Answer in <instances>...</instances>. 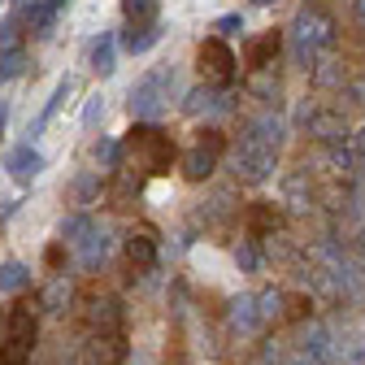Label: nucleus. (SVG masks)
Segmentation results:
<instances>
[{
  "label": "nucleus",
  "instance_id": "nucleus-1",
  "mask_svg": "<svg viewBox=\"0 0 365 365\" xmlns=\"http://www.w3.org/2000/svg\"><path fill=\"white\" fill-rule=\"evenodd\" d=\"M126 153L140 174H170V165H174V140L144 122H135V130L126 135Z\"/></svg>",
  "mask_w": 365,
  "mask_h": 365
},
{
  "label": "nucleus",
  "instance_id": "nucleus-2",
  "mask_svg": "<svg viewBox=\"0 0 365 365\" xmlns=\"http://www.w3.org/2000/svg\"><path fill=\"white\" fill-rule=\"evenodd\" d=\"M35 335H39V322H35V309L26 300H18L9 309V327H5V344H0V365H26L31 352H35Z\"/></svg>",
  "mask_w": 365,
  "mask_h": 365
},
{
  "label": "nucleus",
  "instance_id": "nucleus-3",
  "mask_svg": "<svg viewBox=\"0 0 365 365\" xmlns=\"http://www.w3.org/2000/svg\"><path fill=\"white\" fill-rule=\"evenodd\" d=\"M292 35H296V57H300L304 66H313L317 48H331V43H335V22H331L322 9L304 5V9L296 14V22H292Z\"/></svg>",
  "mask_w": 365,
  "mask_h": 365
},
{
  "label": "nucleus",
  "instance_id": "nucleus-4",
  "mask_svg": "<svg viewBox=\"0 0 365 365\" xmlns=\"http://www.w3.org/2000/svg\"><path fill=\"white\" fill-rule=\"evenodd\" d=\"M170 87H174V74H148L140 87H130V113L135 118H161V109L170 105Z\"/></svg>",
  "mask_w": 365,
  "mask_h": 365
},
{
  "label": "nucleus",
  "instance_id": "nucleus-5",
  "mask_svg": "<svg viewBox=\"0 0 365 365\" xmlns=\"http://www.w3.org/2000/svg\"><path fill=\"white\" fill-rule=\"evenodd\" d=\"M222 153H226V140H222V130H200V140H196V148H192L187 157H182V174H187L192 182L209 178V174L217 170Z\"/></svg>",
  "mask_w": 365,
  "mask_h": 365
},
{
  "label": "nucleus",
  "instance_id": "nucleus-6",
  "mask_svg": "<svg viewBox=\"0 0 365 365\" xmlns=\"http://www.w3.org/2000/svg\"><path fill=\"white\" fill-rule=\"evenodd\" d=\"M196 70H200L209 83H226V78L235 74V53H231V43L217 39V35L205 39L200 48H196Z\"/></svg>",
  "mask_w": 365,
  "mask_h": 365
},
{
  "label": "nucleus",
  "instance_id": "nucleus-7",
  "mask_svg": "<svg viewBox=\"0 0 365 365\" xmlns=\"http://www.w3.org/2000/svg\"><path fill=\"white\" fill-rule=\"evenodd\" d=\"M269 170H274V148H265V144H257V140L244 135V144L235 153V174L244 182H261V178H269Z\"/></svg>",
  "mask_w": 365,
  "mask_h": 365
},
{
  "label": "nucleus",
  "instance_id": "nucleus-8",
  "mask_svg": "<svg viewBox=\"0 0 365 365\" xmlns=\"http://www.w3.org/2000/svg\"><path fill=\"white\" fill-rule=\"evenodd\" d=\"M126 361V335H91L83 348V365H122Z\"/></svg>",
  "mask_w": 365,
  "mask_h": 365
},
{
  "label": "nucleus",
  "instance_id": "nucleus-9",
  "mask_svg": "<svg viewBox=\"0 0 365 365\" xmlns=\"http://www.w3.org/2000/svg\"><path fill=\"white\" fill-rule=\"evenodd\" d=\"M5 170H9L18 182H35L39 170H43V157H39L31 144H18L14 153H5Z\"/></svg>",
  "mask_w": 365,
  "mask_h": 365
},
{
  "label": "nucleus",
  "instance_id": "nucleus-10",
  "mask_svg": "<svg viewBox=\"0 0 365 365\" xmlns=\"http://www.w3.org/2000/svg\"><path fill=\"white\" fill-rule=\"evenodd\" d=\"M87 322L96 327V335H122V309H118V300H96L91 304V313H87Z\"/></svg>",
  "mask_w": 365,
  "mask_h": 365
},
{
  "label": "nucleus",
  "instance_id": "nucleus-11",
  "mask_svg": "<svg viewBox=\"0 0 365 365\" xmlns=\"http://www.w3.org/2000/svg\"><path fill=\"white\" fill-rule=\"evenodd\" d=\"M279 209H274L269 200H257L252 209H248V235L252 240H265V235H274V231H279Z\"/></svg>",
  "mask_w": 365,
  "mask_h": 365
},
{
  "label": "nucleus",
  "instance_id": "nucleus-12",
  "mask_svg": "<svg viewBox=\"0 0 365 365\" xmlns=\"http://www.w3.org/2000/svg\"><path fill=\"white\" fill-rule=\"evenodd\" d=\"M279 48H283V35H279V31H265L261 39H252V48H248V66H252V70H269V66H274V57H279Z\"/></svg>",
  "mask_w": 365,
  "mask_h": 365
},
{
  "label": "nucleus",
  "instance_id": "nucleus-13",
  "mask_svg": "<svg viewBox=\"0 0 365 365\" xmlns=\"http://www.w3.org/2000/svg\"><path fill=\"white\" fill-rule=\"evenodd\" d=\"M182 109H187L192 118L196 113H213V109H226V96H222V91H213V87H192L187 96H182Z\"/></svg>",
  "mask_w": 365,
  "mask_h": 365
},
{
  "label": "nucleus",
  "instance_id": "nucleus-14",
  "mask_svg": "<svg viewBox=\"0 0 365 365\" xmlns=\"http://www.w3.org/2000/svg\"><path fill=\"white\" fill-rule=\"evenodd\" d=\"M248 140H257V144H265V148L279 153V144H283V118H274V113L257 118V122L248 126Z\"/></svg>",
  "mask_w": 365,
  "mask_h": 365
},
{
  "label": "nucleus",
  "instance_id": "nucleus-15",
  "mask_svg": "<svg viewBox=\"0 0 365 365\" xmlns=\"http://www.w3.org/2000/svg\"><path fill=\"white\" fill-rule=\"evenodd\" d=\"M309 135H317V140H327V144L344 140V135H348L344 113H313V118H309Z\"/></svg>",
  "mask_w": 365,
  "mask_h": 365
},
{
  "label": "nucleus",
  "instance_id": "nucleus-16",
  "mask_svg": "<svg viewBox=\"0 0 365 365\" xmlns=\"http://www.w3.org/2000/svg\"><path fill=\"white\" fill-rule=\"evenodd\" d=\"M126 261H130L135 269H153V265H157V244H153V235H130V240H126Z\"/></svg>",
  "mask_w": 365,
  "mask_h": 365
},
{
  "label": "nucleus",
  "instance_id": "nucleus-17",
  "mask_svg": "<svg viewBox=\"0 0 365 365\" xmlns=\"http://www.w3.org/2000/svg\"><path fill=\"white\" fill-rule=\"evenodd\" d=\"M157 0H122V14L130 26H157Z\"/></svg>",
  "mask_w": 365,
  "mask_h": 365
},
{
  "label": "nucleus",
  "instance_id": "nucleus-18",
  "mask_svg": "<svg viewBox=\"0 0 365 365\" xmlns=\"http://www.w3.org/2000/svg\"><path fill=\"white\" fill-rule=\"evenodd\" d=\"M87 61H91V70H96L101 78H105V74H113V70H118V66H113V35H101L96 43H91Z\"/></svg>",
  "mask_w": 365,
  "mask_h": 365
},
{
  "label": "nucleus",
  "instance_id": "nucleus-19",
  "mask_svg": "<svg viewBox=\"0 0 365 365\" xmlns=\"http://www.w3.org/2000/svg\"><path fill=\"white\" fill-rule=\"evenodd\" d=\"M157 39H161V31H157V26H130V31H126V39H122V48H126V53H148Z\"/></svg>",
  "mask_w": 365,
  "mask_h": 365
},
{
  "label": "nucleus",
  "instance_id": "nucleus-20",
  "mask_svg": "<svg viewBox=\"0 0 365 365\" xmlns=\"http://www.w3.org/2000/svg\"><path fill=\"white\" fill-rule=\"evenodd\" d=\"M283 196H287V205L292 209H309V174H287V182H283Z\"/></svg>",
  "mask_w": 365,
  "mask_h": 365
},
{
  "label": "nucleus",
  "instance_id": "nucleus-21",
  "mask_svg": "<svg viewBox=\"0 0 365 365\" xmlns=\"http://www.w3.org/2000/svg\"><path fill=\"white\" fill-rule=\"evenodd\" d=\"M70 91H74V78H61V83L53 87V101H48V105H43V113H39V122H35V130H39V126H48V122L57 118V109H61V105L70 101Z\"/></svg>",
  "mask_w": 365,
  "mask_h": 365
},
{
  "label": "nucleus",
  "instance_id": "nucleus-22",
  "mask_svg": "<svg viewBox=\"0 0 365 365\" xmlns=\"http://www.w3.org/2000/svg\"><path fill=\"white\" fill-rule=\"evenodd\" d=\"M248 91H257V96L274 101V91H279V78H274V66H269V70H252V78H248Z\"/></svg>",
  "mask_w": 365,
  "mask_h": 365
},
{
  "label": "nucleus",
  "instance_id": "nucleus-23",
  "mask_svg": "<svg viewBox=\"0 0 365 365\" xmlns=\"http://www.w3.org/2000/svg\"><path fill=\"white\" fill-rule=\"evenodd\" d=\"M66 300H70V283H66V279H53L48 287H43V296H39L43 309H61Z\"/></svg>",
  "mask_w": 365,
  "mask_h": 365
},
{
  "label": "nucleus",
  "instance_id": "nucleus-24",
  "mask_svg": "<svg viewBox=\"0 0 365 365\" xmlns=\"http://www.w3.org/2000/svg\"><path fill=\"white\" fill-rule=\"evenodd\" d=\"M22 70H26V53H22V48L0 53V83H5V78H18Z\"/></svg>",
  "mask_w": 365,
  "mask_h": 365
},
{
  "label": "nucleus",
  "instance_id": "nucleus-25",
  "mask_svg": "<svg viewBox=\"0 0 365 365\" xmlns=\"http://www.w3.org/2000/svg\"><path fill=\"white\" fill-rule=\"evenodd\" d=\"M96 161H101L105 170H118V165H122V144H118V140H101V144H96Z\"/></svg>",
  "mask_w": 365,
  "mask_h": 365
},
{
  "label": "nucleus",
  "instance_id": "nucleus-26",
  "mask_svg": "<svg viewBox=\"0 0 365 365\" xmlns=\"http://www.w3.org/2000/svg\"><path fill=\"white\" fill-rule=\"evenodd\" d=\"M0 287H5V292H18V287H26V269H22L18 261L0 265Z\"/></svg>",
  "mask_w": 365,
  "mask_h": 365
},
{
  "label": "nucleus",
  "instance_id": "nucleus-27",
  "mask_svg": "<svg viewBox=\"0 0 365 365\" xmlns=\"http://www.w3.org/2000/svg\"><path fill=\"white\" fill-rule=\"evenodd\" d=\"M101 118H105V101H101V91H96V96H87V105H83V126L91 130Z\"/></svg>",
  "mask_w": 365,
  "mask_h": 365
},
{
  "label": "nucleus",
  "instance_id": "nucleus-28",
  "mask_svg": "<svg viewBox=\"0 0 365 365\" xmlns=\"http://www.w3.org/2000/svg\"><path fill=\"white\" fill-rule=\"evenodd\" d=\"M317 83H322V87H339V83H344L339 61H322V66H317Z\"/></svg>",
  "mask_w": 365,
  "mask_h": 365
},
{
  "label": "nucleus",
  "instance_id": "nucleus-29",
  "mask_svg": "<svg viewBox=\"0 0 365 365\" xmlns=\"http://www.w3.org/2000/svg\"><path fill=\"white\" fill-rule=\"evenodd\" d=\"M213 31H217V39H222V35H235V31H244V18H240V14H226V18L213 22Z\"/></svg>",
  "mask_w": 365,
  "mask_h": 365
},
{
  "label": "nucleus",
  "instance_id": "nucleus-30",
  "mask_svg": "<svg viewBox=\"0 0 365 365\" xmlns=\"http://www.w3.org/2000/svg\"><path fill=\"white\" fill-rule=\"evenodd\" d=\"M74 192H78V200H87L91 192H96V178H91V174H87V178H78V187H74Z\"/></svg>",
  "mask_w": 365,
  "mask_h": 365
},
{
  "label": "nucleus",
  "instance_id": "nucleus-31",
  "mask_svg": "<svg viewBox=\"0 0 365 365\" xmlns=\"http://www.w3.org/2000/svg\"><path fill=\"white\" fill-rule=\"evenodd\" d=\"M61 231H66V235L74 240V235H83V231H87V222H83V217H70V222L61 226Z\"/></svg>",
  "mask_w": 365,
  "mask_h": 365
},
{
  "label": "nucleus",
  "instance_id": "nucleus-32",
  "mask_svg": "<svg viewBox=\"0 0 365 365\" xmlns=\"http://www.w3.org/2000/svg\"><path fill=\"white\" fill-rule=\"evenodd\" d=\"M352 157H361V161H365V126L352 135Z\"/></svg>",
  "mask_w": 365,
  "mask_h": 365
},
{
  "label": "nucleus",
  "instance_id": "nucleus-33",
  "mask_svg": "<svg viewBox=\"0 0 365 365\" xmlns=\"http://www.w3.org/2000/svg\"><path fill=\"white\" fill-rule=\"evenodd\" d=\"M240 265L252 269V265H257V252H252V248H240Z\"/></svg>",
  "mask_w": 365,
  "mask_h": 365
},
{
  "label": "nucleus",
  "instance_id": "nucleus-34",
  "mask_svg": "<svg viewBox=\"0 0 365 365\" xmlns=\"http://www.w3.org/2000/svg\"><path fill=\"white\" fill-rule=\"evenodd\" d=\"M348 96H352L356 105H365V78H361V83H352V91H348Z\"/></svg>",
  "mask_w": 365,
  "mask_h": 365
},
{
  "label": "nucleus",
  "instance_id": "nucleus-35",
  "mask_svg": "<svg viewBox=\"0 0 365 365\" xmlns=\"http://www.w3.org/2000/svg\"><path fill=\"white\" fill-rule=\"evenodd\" d=\"M61 5H70V0H43V9H48V14H57Z\"/></svg>",
  "mask_w": 365,
  "mask_h": 365
},
{
  "label": "nucleus",
  "instance_id": "nucleus-36",
  "mask_svg": "<svg viewBox=\"0 0 365 365\" xmlns=\"http://www.w3.org/2000/svg\"><path fill=\"white\" fill-rule=\"evenodd\" d=\"M356 22L365 26V0H356Z\"/></svg>",
  "mask_w": 365,
  "mask_h": 365
},
{
  "label": "nucleus",
  "instance_id": "nucleus-37",
  "mask_svg": "<svg viewBox=\"0 0 365 365\" xmlns=\"http://www.w3.org/2000/svg\"><path fill=\"white\" fill-rule=\"evenodd\" d=\"M5 118H9V105H5V101H0V130H5Z\"/></svg>",
  "mask_w": 365,
  "mask_h": 365
},
{
  "label": "nucleus",
  "instance_id": "nucleus-38",
  "mask_svg": "<svg viewBox=\"0 0 365 365\" xmlns=\"http://www.w3.org/2000/svg\"><path fill=\"white\" fill-rule=\"evenodd\" d=\"M252 5H274V0H252Z\"/></svg>",
  "mask_w": 365,
  "mask_h": 365
},
{
  "label": "nucleus",
  "instance_id": "nucleus-39",
  "mask_svg": "<svg viewBox=\"0 0 365 365\" xmlns=\"http://www.w3.org/2000/svg\"><path fill=\"white\" fill-rule=\"evenodd\" d=\"M0 5H5V0H0Z\"/></svg>",
  "mask_w": 365,
  "mask_h": 365
}]
</instances>
